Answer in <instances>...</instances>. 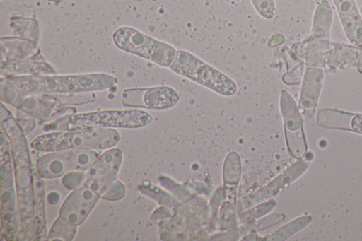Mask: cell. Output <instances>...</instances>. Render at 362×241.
Instances as JSON below:
<instances>
[{
	"label": "cell",
	"instance_id": "obj_23",
	"mask_svg": "<svg viewBox=\"0 0 362 241\" xmlns=\"http://www.w3.org/2000/svg\"><path fill=\"white\" fill-rule=\"evenodd\" d=\"M354 115L335 109H323L318 112L317 124L327 129L351 131V123Z\"/></svg>",
	"mask_w": 362,
	"mask_h": 241
},
{
	"label": "cell",
	"instance_id": "obj_22",
	"mask_svg": "<svg viewBox=\"0 0 362 241\" xmlns=\"http://www.w3.org/2000/svg\"><path fill=\"white\" fill-rule=\"evenodd\" d=\"M327 40H317L309 37L303 43L304 58L306 66L323 69L326 65L329 48Z\"/></svg>",
	"mask_w": 362,
	"mask_h": 241
},
{
	"label": "cell",
	"instance_id": "obj_13",
	"mask_svg": "<svg viewBox=\"0 0 362 241\" xmlns=\"http://www.w3.org/2000/svg\"><path fill=\"white\" fill-rule=\"evenodd\" d=\"M99 197L85 185L74 189L61 205L59 216L78 226L86 219Z\"/></svg>",
	"mask_w": 362,
	"mask_h": 241
},
{
	"label": "cell",
	"instance_id": "obj_11",
	"mask_svg": "<svg viewBox=\"0 0 362 241\" xmlns=\"http://www.w3.org/2000/svg\"><path fill=\"white\" fill-rule=\"evenodd\" d=\"M309 163L299 159L278 175L265 186L243 197L238 202L236 210L243 211L261 202L272 199L298 179L308 168Z\"/></svg>",
	"mask_w": 362,
	"mask_h": 241
},
{
	"label": "cell",
	"instance_id": "obj_15",
	"mask_svg": "<svg viewBox=\"0 0 362 241\" xmlns=\"http://www.w3.org/2000/svg\"><path fill=\"white\" fill-rule=\"evenodd\" d=\"M241 160L237 152L233 151L227 155L223 166V182L224 192V205L221 211L225 208H236L237 188L240 178Z\"/></svg>",
	"mask_w": 362,
	"mask_h": 241
},
{
	"label": "cell",
	"instance_id": "obj_19",
	"mask_svg": "<svg viewBox=\"0 0 362 241\" xmlns=\"http://www.w3.org/2000/svg\"><path fill=\"white\" fill-rule=\"evenodd\" d=\"M1 235L7 240H13L16 235L17 210L14 187L1 189Z\"/></svg>",
	"mask_w": 362,
	"mask_h": 241
},
{
	"label": "cell",
	"instance_id": "obj_9",
	"mask_svg": "<svg viewBox=\"0 0 362 241\" xmlns=\"http://www.w3.org/2000/svg\"><path fill=\"white\" fill-rule=\"evenodd\" d=\"M179 99L177 92L166 86L128 88L122 93V105L134 108L168 110L175 106Z\"/></svg>",
	"mask_w": 362,
	"mask_h": 241
},
{
	"label": "cell",
	"instance_id": "obj_5",
	"mask_svg": "<svg viewBox=\"0 0 362 241\" xmlns=\"http://www.w3.org/2000/svg\"><path fill=\"white\" fill-rule=\"evenodd\" d=\"M170 69L222 96H233L238 90L231 78L185 49L177 50Z\"/></svg>",
	"mask_w": 362,
	"mask_h": 241
},
{
	"label": "cell",
	"instance_id": "obj_24",
	"mask_svg": "<svg viewBox=\"0 0 362 241\" xmlns=\"http://www.w3.org/2000/svg\"><path fill=\"white\" fill-rule=\"evenodd\" d=\"M1 187L7 189L13 187L11 151L10 141L1 130Z\"/></svg>",
	"mask_w": 362,
	"mask_h": 241
},
{
	"label": "cell",
	"instance_id": "obj_1",
	"mask_svg": "<svg viewBox=\"0 0 362 241\" xmlns=\"http://www.w3.org/2000/svg\"><path fill=\"white\" fill-rule=\"evenodd\" d=\"M23 95H43L99 91L115 85L117 78L105 73L69 75H23L6 77Z\"/></svg>",
	"mask_w": 362,
	"mask_h": 241
},
{
	"label": "cell",
	"instance_id": "obj_30",
	"mask_svg": "<svg viewBox=\"0 0 362 241\" xmlns=\"http://www.w3.org/2000/svg\"><path fill=\"white\" fill-rule=\"evenodd\" d=\"M86 170L70 172L62 177V183L68 189L74 190L83 185Z\"/></svg>",
	"mask_w": 362,
	"mask_h": 241
},
{
	"label": "cell",
	"instance_id": "obj_16",
	"mask_svg": "<svg viewBox=\"0 0 362 241\" xmlns=\"http://www.w3.org/2000/svg\"><path fill=\"white\" fill-rule=\"evenodd\" d=\"M326 65L335 70L354 66L362 72V47L336 45L327 52Z\"/></svg>",
	"mask_w": 362,
	"mask_h": 241
},
{
	"label": "cell",
	"instance_id": "obj_10",
	"mask_svg": "<svg viewBox=\"0 0 362 241\" xmlns=\"http://www.w3.org/2000/svg\"><path fill=\"white\" fill-rule=\"evenodd\" d=\"M122 160V153L119 148H110L100 154L86 170L83 185L98 195L107 189L115 180Z\"/></svg>",
	"mask_w": 362,
	"mask_h": 241
},
{
	"label": "cell",
	"instance_id": "obj_25",
	"mask_svg": "<svg viewBox=\"0 0 362 241\" xmlns=\"http://www.w3.org/2000/svg\"><path fill=\"white\" fill-rule=\"evenodd\" d=\"M311 221L312 217L310 216H303L297 218L266 236L264 240L269 241L286 240L293 234L304 228Z\"/></svg>",
	"mask_w": 362,
	"mask_h": 241
},
{
	"label": "cell",
	"instance_id": "obj_3",
	"mask_svg": "<svg viewBox=\"0 0 362 241\" xmlns=\"http://www.w3.org/2000/svg\"><path fill=\"white\" fill-rule=\"evenodd\" d=\"M153 118L141 110H113L83 112L62 117L49 123L45 129L75 131L92 128L137 129L147 126Z\"/></svg>",
	"mask_w": 362,
	"mask_h": 241
},
{
	"label": "cell",
	"instance_id": "obj_8",
	"mask_svg": "<svg viewBox=\"0 0 362 241\" xmlns=\"http://www.w3.org/2000/svg\"><path fill=\"white\" fill-rule=\"evenodd\" d=\"M284 120L286 146L291 155L301 159L307 151V144L303 129L302 117L293 97L282 90L279 100Z\"/></svg>",
	"mask_w": 362,
	"mask_h": 241
},
{
	"label": "cell",
	"instance_id": "obj_4",
	"mask_svg": "<svg viewBox=\"0 0 362 241\" xmlns=\"http://www.w3.org/2000/svg\"><path fill=\"white\" fill-rule=\"evenodd\" d=\"M120 135L112 128H92L75 131H57L41 134L30 146L40 152L66 149L103 150L115 146Z\"/></svg>",
	"mask_w": 362,
	"mask_h": 241
},
{
	"label": "cell",
	"instance_id": "obj_21",
	"mask_svg": "<svg viewBox=\"0 0 362 241\" xmlns=\"http://www.w3.org/2000/svg\"><path fill=\"white\" fill-rule=\"evenodd\" d=\"M332 21V6L327 0H322L318 3L315 9L310 37L329 41Z\"/></svg>",
	"mask_w": 362,
	"mask_h": 241
},
{
	"label": "cell",
	"instance_id": "obj_33",
	"mask_svg": "<svg viewBox=\"0 0 362 241\" xmlns=\"http://www.w3.org/2000/svg\"><path fill=\"white\" fill-rule=\"evenodd\" d=\"M351 131L362 134V114H355L351 123Z\"/></svg>",
	"mask_w": 362,
	"mask_h": 241
},
{
	"label": "cell",
	"instance_id": "obj_17",
	"mask_svg": "<svg viewBox=\"0 0 362 241\" xmlns=\"http://www.w3.org/2000/svg\"><path fill=\"white\" fill-rule=\"evenodd\" d=\"M323 78L322 69L306 66L299 98L300 107L307 110L315 107L320 94Z\"/></svg>",
	"mask_w": 362,
	"mask_h": 241
},
{
	"label": "cell",
	"instance_id": "obj_26",
	"mask_svg": "<svg viewBox=\"0 0 362 241\" xmlns=\"http://www.w3.org/2000/svg\"><path fill=\"white\" fill-rule=\"evenodd\" d=\"M77 225L67 221L61 216L54 221L46 240L71 241L76 233Z\"/></svg>",
	"mask_w": 362,
	"mask_h": 241
},
{
	"label": "cell",
	"instance_id": "obj_27",
	"mask_svg": "<svg viewBox=\"0 0 362 241\" xmlns=\"http://www.w3.org/2000/svg\"><path fill=\"white\" fill-rule=\"evenodd\" d=\"M276 206V201L273 199L261 202L252 208H247L238 213V221L240 223H245L253 221L262 216L269 213Z\"/></svg>",
	"mask_w": 362,
	"mask_h": 241
},
{
	"label": "cell",
	"instance_id": "obj_14",
	"mask_svg": "<svg viewBox=\"0 0 362 241\" xmlns=\"http://www.w3.org/2000/svg\"><path fill=\"white\" fill-rule=\"evenodd\" d=\"M345 34L356 47H362V18L355 0H332Z\"/></svg>",
	"mask_w": 362,
	"mask_h": 241
},
{
	"label": "cell",
	"instance_id": "obj_18",
	"mask_svg": "<svg viewBox=\"0 0 362 241\" xmlns=\"http://www.w3.org/2000/svg\"><path fill=\"white\" fill-rule=\"evenodd\" d=\"M38 173L33 175V223L36 240H44L47 234L45 183Z\"/></svg>",
	"mask_w": 362,
	"mask_h": 241
},
{
	"label": "cell",
	"instance_id": "obj_28",
	"mask_svg": "<svg viewBox=\"0 0 362 241\" xmlns=\"http://www.w3.org/2000/svg\"><path fill=\"white\" fill-rule=\"evenodd\" d=\"M285 218L284 214L275 213L263 217L260 219L255 220L247 223V226L252 230H261L282 221Z\"/></svg>",
	"mask_w": 362,
	"mask_h": 241
},
{
	"label": "cell",
	"instance_id": "obj_2",
	"mask_svg": "<svg viewBox=\"0 0 362 241\" xmlns=\"http://www.w3.org/2000/svg\"><path fill=\"white\" fill-rule=\"evenodd\" d=\"M1 130L7 136L11 145L18 198L21 223L30 224L33 218V175L30 170V158L24 131L14 117L5 119Z\"/></svg>",
	"mask_w": 362,
	"mask_h": 241
},
{
	"label": "cell",
	"instance_id": "obj_32",
	"mask_svg": "<svg viewBox=\"0 0 362 241\" xmlns=\"http://www.w3.org/2000/svg\"><path fill=\"white\" fill-rule=\"evenodd\" d=\"M17 121L25 134L30 133L35 128V122L28 116L19 114Z\"/></svg>",
	"mask_w": 362,
	"mask_h": 241
},
{
	"label": "cell",
	"instance_id": "obj_6",
	"mask_svg": "<svg viewBox=\"0 0 362 241\" xmlns=\"http://www.w3.org/2000/svg\"><path fill=\"white\" fill-rule=\"evenodd\" d=\"M115 45L121 50L170 68L177 50L169 43L157 40L127 26L117 28L112 34Z\"/></svg>",
	"mask_w": 362,
	"mask_h": 241
},
{
	"label": "cell",
	"instance_id": "obj_7",
	"mask_svg": "<svg viewBox=\"0 0 362 241\" xmlns=\"http://www.w3.org/2000/svg\"><path fill=\"white\" fill-rule=\"evenodd\" d=\"M100 155V150L66 149L49 152L37 159L36 170L46 179L62 177L77 170H86Z\"/></svg>",
	"mask_w": 362,
	"mask_h": 241
},
{
	"label": "cell",
	"instance_id": "obj_12",
	"mask_svg": "<svg viewBox=\"0 0 362 241\" xmlns=\"http://www.w3.org/2000/svg\"><path fill=\"white\" fill-rule=\"evenodd\" d=\"M1 100L40 121L47 120L52 114V109L45 100L36 95L22 94L6 78L1 79Z\"/></svg>",
	"mask_w": 362,
	"mask_h": 241
},
{
	"label": "cell",
	"instance_id": "obj_29",
	"mask_svg": "<svg viewBox=\"0 0 362 241\" xmlns=\"http://www.w3.org/2000/svg\"><path fill=\"white\" fill-rule=\"evenodd\" d=\"M256 12L264 19H271L276 13L274 0H250Z\"/></svg>",
	"mask_w": 362,
	"mask_h": 241
},
{
	"label": "cell",
	"instance_id": "obj_20",
	"mask_svg": "<svg viewBox=\"0 0 362 241\" xmlns=\"http://www.w3.org/2000/svg\"><path fill=\"white\" fill-rule=\"evenodd\" d=\"M54 68L45 61H16L6 63L1 65V77L11 76H40L52 75L56 74Z\"/></svg>",
	"mask_w": 362,
	"mask_h": 241
},
{
	"label": "cell",
	"instance_id": "obj_31",
	"mask_svg": "<svg viewBox=\"0 0 362 241\" xmlns=\"http://www.w3.org/2000/svg\"><path fill=\"white\" fill-rule=\"evenodd\" d=\"M125 194V188L118 180H115L107 189L100 195L104 199L116 201L122 199Z\"/></svg>",
	"mask_w": 362,
	"mask_h": 241
}]
</instances>
